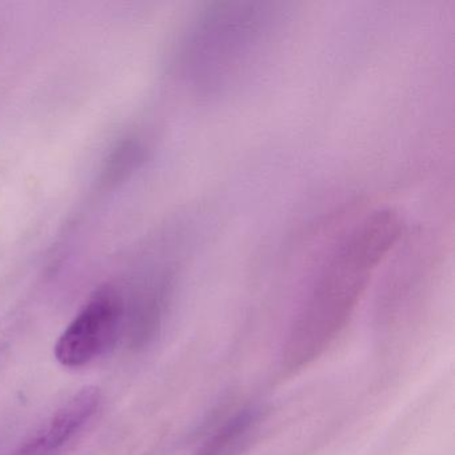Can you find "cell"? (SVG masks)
Returning <instances> with one entry per match:
<instances>
[{"label":"cell","instance_id":"1","mask_svg":"<svg viewBox=\"0 0 455 455\" xmlns=\"http://www.w3.org/2000/svg\"><path fill=\"white\" fill-rule=\"evenodd\" d=\"M279 15L266 4H222L204 14L186 52L190 76L204 95L246 76L270 49Z\"/></svg>","mask_w":455,"mask_h":455},{"label":"cell","instance_id":"2","mask_svg":"<svg viewBox=\"0 0 455 455\" xmlns=\"http://www.w3.org/2000/svg\"><path fill=\"white\" fill-rule=\"evenodd\" d=\"M403 231L393 210L372 212L335 247L322 271L305 315V326H334L351 310L372 273L394 249Z\"/></svg>","mask_w":455,"mask_h":455},{"label":"cell","instance_id":"3","mask_svg":"<svg viewBox=\"0 0 455 455\" xmlns=\"http://www.w3.org/2000/svg\"><path fill=\"white\" fill-rule=\"evenodd\" d=\"M124 305L113 289L100 290L82 308L55 345V356L66 367H82L116 343Z\"/></svg>","mask_w":455,"mask_h":455},{"label":"cell","instance_id":"4","mask_svg":"<svg viewBox=\"0 0 455 455\" xmlns=\"http://www.w3.org/2000/svg\"><path fill=\"white\" fill-rule=\"evenodd\" d=\"M100 402V388H81L9 455H60L86 427Z\"/></svg>","mask_w":455,"mask_h":455}]
</instances>
